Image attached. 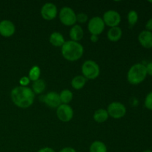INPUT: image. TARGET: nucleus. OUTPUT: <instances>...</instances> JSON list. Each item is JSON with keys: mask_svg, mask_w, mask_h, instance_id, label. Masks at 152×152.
Here are the masks:
<instances>
[{"mask_svg": "<svg viewBox=\"0 0 152 152\" xmlns=\"http://www.w3.org/2000/svg\"><path fill=\"white\" fill-rule=\"evenodd\" d=\"M147 76L145 65L141 63L134 64L131 67L127 74V79L129 83L132 85H138L144 81Z\"/></svg>", "mask_w": 152, "mask_h": 152, "instance_id": "nucleus-3", "label": "nucleus"}, {"mask_svg": "<svg viewBox=\"0 0 152 152\" xmlns=\"http://www.w3.org/2000/svg\"><path fill=\"white\" fill-rule=\"evenodd\" d=\"M142 152H152V151H151V150L149 149H147V150H145V151H143Z\"/></svg>", "mask_w": 152, "mask_h": 152, "instance_id": "nucleus-32", "label": "nucleus"}, {"mask_svg": "<svg viewBox=\"0 0 152 152\" xmlns=\"http://www.w3.org/2000/svg\"><path fill=\"white\" fill-rule=\"evenodd\" d=\"M88 15L85 13H80L77 15V22L80 23H86L88 21Z\"/></svg>", "mask_w": 152, "mask_h": 152, "instance_id": "nucleus-25", "label": "nucleus"}, {"mask_svg": "<svg viewBox=\"0 0 152 152\" xmlns=\"http://www.w3.org/2000/svg\"><path fill=\"white\" fill-rule=\"evenodd\" d=\"M145 28H146V31H152V18L151 19H148V22L145 24Z\"/></svg>", "mask_w": 152, "mask_h": 152, "instance_id": "nucleus-27", "label": "nucleus"}, {"mask_svg": "<svg viewBox=\"0 0 152 152\" xmlns=\"http://www.w3.org/2000/svg\"><path fill=\"white\" fill-rule=\"evenodd\" d=\"M108 114L114 119H120L126 114V108L123 103L119 102H113L108 105Z\"/></svg>", "mask_w": 152, "mask_h": 152, "instance_id": "nucleus-7", "label": "nucleus"}, {"mask_svg": "<svg viewBox=\"0 0 152 152\" xmlns=\"http://www.w3.org/2000/svg\"><path fill=\"white\" fill-rule=\"evenodd\" d=\"M45 82L43 80H41V79L34 82L32 85V91H34V94H39L42 93L45 90Z\"/></svg>", "mask_w": 152, "mask_h": 152, "instance_id": "nucleus-19", "label": "nucleus"}, {"mask_svg": "<svg viewBox=\"0 0 152 152\" xmlns=\"http://www.w3.org/2000/svg\"><path fill=\"white\" fill-rule=\"evenodd\" d=\"M38 152H56L53 148H50V147H45V148H42L40 150H39Z\"/></svg>", "mask_w": 152, "mask_h": 152, "instance_id": "nucleus-30", "label": "nucleus"}, {"mask_svg": "<svg viewBox=\"0 0 152 152\" xmlns=\"http://www.w3.org/2000/svg\"><path fill=\"white\" fill-rule=\"evenodd\" d=\"M98 39H99V37H98V36L91 35V40L92 42H96L98 41Z\"/></svg>", "mask_w": 152, "mask_h": 152, "instance_id": "nucleus-31", "label": "nucleus"}, {"mask_svg": "<svg viewBox=\"0 0 152 152\" xmlns=\"http://www.w3.org/2000/svg\"><path fill=\"white\" fill-rule=\"evenodd\" d=\"M128 21L131 26H134L138 21V14L136 10H130L128 13Z\"/></svg>", "mask_w": 152, "mask_h": 152, "instance_id": "nucleus-23", "label": "nucleus"}, {"mask_svg": "<svg viewBox=\"0 0 152 152\" xmlns=\"http://www.w3.org/2000/svg\"><path fill=\"white\" fill-rule=\"evenodd\" d=\"M30 81L31 80H29V78L28 77H23L19 80V83H20L21 86H22V87H26L30 83Z\"/></svg>", "mask_w": 152, "mask_h": 152, "instance_id": "nucleus-26", "label": "nucleus"}, {"mask_svg": "<svg viewBox=\"0 0 152 152\" xmlns=\"http://www.w3.org/2000/svg\"><path fill=\"white\" fill-rule=\"evenodd\" d=\"M149 2H151V3H152V1H149Z\"/></svg>", "mask_w": 152, "mask_h": 152, "instance_id": "nucleus-33", "label": "nucleus"}, {"mask_svg": "<svg viewBox=\"0 0 152 152\" xmlns=\"http://www.w3.org/2000/svg\"><path fill=\"white\" fill-rule=\"evenodd\" d=\"M138 40L142 47L145 48H152V32L143 31L138 36Z\"/></svg>", "mask_w": 152, "mask_h": 152, "instance_id": "nucleus-13", "label": "nucleus"}, {"mask_svg": "<svg viewBox=\"0 0 152 152\" xmlns=\"http://www.w3.org/2000/svg\"><path fill=\"white\" fill-rule=\"evenodd\" d=\"M59 97H60L61 103L68 105L69 102H71L72 101L73 93L70 90L65 89V90L62 91V92L59 94Z\"/></svg>", "mask_w": 152, "mask_h": 152, "instance_id": "nucleus-21", "label": "nucleus"}, {"mask_svg": "<svg viewBox=\"0 0 152 152\" xmlns=\"http://www.w3.org/2000/svg\"><path fill=\"white\" fill-rule=\"evenodd\" d=\"M105 25L102 18L99 16H94L89 20L88 24V29L91 35L98 36L103 32Z\"/></svg>", "mask_w": 152, "mask_h": 152, "instance_id": "nucleus-6", "label": "nucleus"}, {"mask_svg": "<svg viewBox=\"0 0 152 152\" xmlns=\"http://www.w3.org/2000/svg\"><path fill=\"white\" fill-rule=\"evenodd\" d=\"M10 97L16 106L22 108H27L33 105L35 95L32 89L28 87L18 86L11 91Z\"/></svg>", "mask_w": 152, "mask_h": 152, "instance_id": "nucleus-1", "label": "nucleus"}, {"mask_svg": "<svg viewBox=\"0 0 152 152\" xmlns=\"http://www.w3.org/2000/svg\"><path fill=\"white\" fill-rule=\"evenodd\" d=\"M16 31L15 25L11 21L2 20L0 22V35L4 37H10Z\"/></svg>", "mask_w": 152, "mask_h": 152, "instance_id": "nucleus-11", "label": "nucleus"}, {"mask_svg": "<svg viewBox=\"0 0 152 152\" xmlns=\"http://www.w3.org/2000/svg\"><path fill=\"white\" fill-rule=\"evenodd\" d=\"M41 15L45 20H53L57 16V7L53 3H45L42 7Z\"/></svg>", "mask_w": 152, "mask_h": 152, "instance_id": "nucleus-10", "label": "nucleus"}, {"mask_svg": "<svg viewBox=\"0 0 152 152\" xmlns=\"http://www.w3.org/2000/svg\"><path fill=\"white\" fill-rule=\"evenodd\" d=\"M86 83V79L83 76H77L73 78L72 81H71V86L76 90H80L84 87Z\"/></svg>", "mask_w": 152, "mask_h": 152, "instance_id": "nucleus-18", "label": "nucleus"}, {"mask_svg": "<svg viewBox=\"0 0 152 152\" xmlns=\"http://www.w3.org/2000/svg\"><path fill=\"white\" fill-rule=\"evenodd\" d=\"M59 19L63 25L71 26L75 25L77 22V15L71 7H64L59 12Z\"/></svg>", "mask_w": 152, "mask_h": 152, "instance_id": "nucleus-5", "label": "nucleus"}, {"mask_svg": "<svg viewBox=\"0 0 152 152\" xmlns=\"http://www.w3.org/2000/svg\"><path fill=\"white\" fill-rule=\"evenodd\" d=\"M123 31L120 27H114L108 31V38L111 42H117L121 39Z\"/></svg>", "mask_w": 152, "mask_h": 152, "instance_id": "nucleus-16", "label": "nucleus"}, {"mask_svg": "<svg viewBox=\"0 0 152 152\" xmlns=\"http://www.w3.org/2000/svg\"><path fill=\"white\" fill-rule=\"evenodd\" d=\"M145 68H146L147 74H149V75L152 76V62H149V63L145 66Z\"/></svg>", "mask_w": 152, "mask_h": 152, "instance_id": "nucleus-28", "label": "nucleus"}, {"mask_svg": "<svg viewBox=\"0 0 152 152\" xmlns=\"http://www.w3.org/2000/svg\"><path fill=\"white\" fill-rule=\"evenodd\" d=\"M83 77L88 80H94L97 78L100 73L99 66L93 60H87L82 66Z\"/></svg>", "mask_w": 152, "mask_h": 152, "instance_id": "nucleus-4", "label": "nucleus"}, {"mask_svg": "<svg viewBox=\"0 0 152 152\" xmlns=\"http://www.w3.org/2000/svg\"><path fill=\"white\" fill-rule=\"evenodd\" d=\"M62 54L65 59L70 62H74L80 59L84 53L83 46L78 42L67 41L62 46Z\"/></svg>", "mask_w": 152, "mask_h": 152, "instance_id": "nucleus-2", "label": "nucleus"}, {"mask_svg": "<svg viewBox=\"0 0 152 152\" xmlns=\"http://www.w3.org/2000/svg\"><path fill=\"white\" fill-rule=\"evenodd\" d=\"M59 152H77L76 150L74 148H71V147H65L63 148L62 149H61Z\"/></svg>", "mask_w": 152, "mask_h": 152, "instance_id": "nucleus-29", "label": "nucleus"}, {"mask_svg": "<svg viewBox=\"0 0 152 152\" xmlns=\"http://www.w3.org/2000/svg\"><path fill=\"white\" fill-rule=\"evenodd\" d=\"M108 111L103 108H100V109L96 110L94 114V120L96 122V123H102L106 121L108 119Z\"/></svg>", "mask_w": 152, "mask_h": 152, "instance_id": "nucleus-17", "label": "nucleus"}, {"mask_svg": "<svg viewBox=\"0 0 152 152\" xmlns=\"http://www.w3.org/2000/svg\"><path fill=\"white\" fill-rule=\"evenodd\" d=\"M56 116L59 120L67 123L72 120L74 117V111L70 105L61 104L56 109Z\"/></svg>", "mask_w": 152, "mask_h": 152, "instance_id": "nucleus-9", "label": "nucleus"}, {"mask_svg": "<svg viewBox=\"0 0 152 152\" xmlns=\"http://www.w3.org/2000/svg\"><path fill=\"white\" fill-rule=\"evenodd\" d=\"M90 152H107V147L101 141H94L90 146Z\"/></svg>", "mask_w": 152, "mask_h": 152, "instance_id": "nucleus-20", "label": "nucleus"}, {"mask_svg": "<svg viewBox=\"0 0 152 152\" xmlns=\"http://www.w3.org/2000/svg\"><path fill=\"white\" fill-rule=\"evenodd\" d=\"M43 102L50 108H58L61 105L59 94L56 92L51 91L48 93L43 98Z\"/></svg>", "mask_w": 152, "mask_h": 152, "instance_id": "nucleus-12", "label": "nucleus"}, {"mask_svg": "<svg viewBox=\"0 0 152 152\" xmlns=\"http://www.w3.org/2000/svg\"><path fill=\"white\" fill-rule=\"evenodd\" d=\"M103 22L105 25L114 28V27H118L121 22V16L120 13L116 10H109L105 12L103 15Z\"/></svg>", "mask_w": 152, "mask_h": 152, "instance_id": "nucleus-8", "label": "nucleus"}, {"mask_svg": "<svg viewBox=\"0 0 152 152\" xmlns=\"http://www.w3.org/2000/svg\"><path fill=\"white\" fill-rule=\"evenodd\" d=\"M49 41L52 45L55 47H62L65 42V38L62 34L59 32H53L50 34Z\"/></svg>", "mask_w": 152, "mask_h": 152, "instance_id": "nucleus-15", "label": "nucleus"}, {"mask_svg": "<svg viewBox=\"0 0 152 152\" xmlns=\"http://www.w3.org/2000/svg\"><path fill=\"white\" fill-rule=\"evenodd\" d=\"M145 106L148 110H152V91L148 94L145 99Z\"/></svg>", "mask_w": 152, "mask_h": 152, "instance_id": "nucleus-24", "label": "nucleus"}, {"mask_svg": "<svg viewBox=\"0 0 152 152\" xmlns=\"http://www.w3.org/2000/svg\"><path fill=\"white\" fill-rule=\"evenodd\" d=\"M70 37L71 38L72 41L78 42L80 41L83 38L84 32L82 27L79 25H74L70 30Z\"/></svg>", "mask_w": 152, "mask_h": 152, "instance_id": "nucleus-14", "label": "nucleus"}, {"mask_svg": "<svg viewBox=\"0 0 152 152\" xmlns=\"http://www.w3.org/2000/svg\"><path fill=\"white\" fill-rule=\"evenodd\" d=\"M40 74H41V70L38 66H34L30 70L28 78L30 80L33 82H35L37 80H39Z\"/></svg>", "mask_w": 152, "mask_h": 152, "instance_id": "nucleus-22", "label": "nucleus"}]
</instances>
